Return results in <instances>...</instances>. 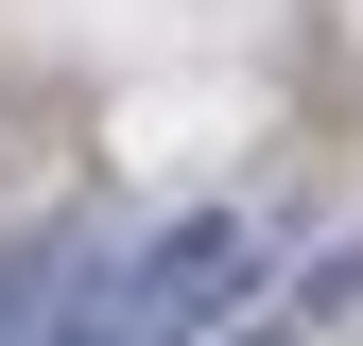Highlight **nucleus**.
I'll return each instance as SVG.
<instances>
[{
    "mask_svg": "<svg viewBox=\"0 0 363 346\" xmlns=\"http://www.w3.org/2000/svg\"><path fill=\"white\" fill-rule=\"evenodd\" d=\"M191 346H311L294 312H225V329H191Z\"/></svg>",
    "mask_w": 363,
    "mask_h": 346,
    "instance_id": "f03ea898",
    "label": "nucleus"
},
{
    "mask_svg": "<svg viewBox=\"0 0 363 346\" xmlns=\"http://www.w3.org/2000/svg\"><path fill=\"white\" fill-rule=\"evenodd\" d=\"M69 242H86V225H0V346H18V312L69 277Z\"/></svg>",
    "mask_w": 363,
    "mask_h": 346,
    "instance_id": "f257e3e1",
    "label": "nucleus"
}]
</instances>
